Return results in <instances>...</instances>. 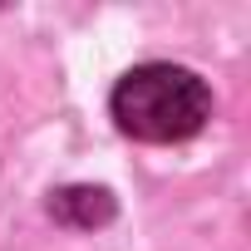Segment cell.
Masks as SVG:
<instances>
[{"label":"cell","mask_w":251,"mask_h":251,"mask_svg":"<svg viewBox=\"0 0 251 251\" xmlns=\"http://www.w3.org/2000/svg\"><path fill=\"white\" fill-rule=\"evenodd\" d=\"M113 118L138 143H182L212 118V89L182 64H138L113 84Z\"/></svg>","instance_id":"cell-1"},{"label":"cell","mask_w":251,"mask_h":251,"mask_svg":"<svg viewBox=\"0 0 251 251\" xmlns=\"http://www.w3.org/2000/svg\"><path fill=\"white\" fill-rule=\"evenodd\" d=\"M50 212H54V222H64V226L94 231V226H103V222L113 217V197H108L103 187H59L54 202H50Z\"/></svg>","instance_id":"cell-2"}]
</instances>
